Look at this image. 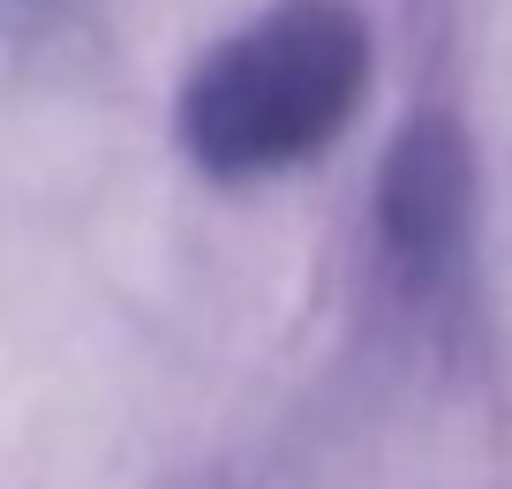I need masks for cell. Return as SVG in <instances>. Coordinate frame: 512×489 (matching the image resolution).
Here are the masks:
<instances>
[{
	"label": "cell",
	"mask_w": 512,
	"mask_h": 489,
	"mask_svg": "<svg viewBox=\"0 0 512 489\" xmlns=\"http://www.w3.org/2000/svg\"><path fill=\"white\" fill-rule=\"evenodd\" d=\"M369 68L377 46L354 0H272L181 76V151L211 181H279L347 136Z\"/></svg>",
	"instance_id": "cell-1"
},
{
	"label": "cell",
	"mask_w": 512,
	"mask_h": 489,
	"mask_svg": "<svg viewBox=\"0 0 512 489\" xmlns=\"http://www.w3.org/2000/svg\"><path fill=\"white\" fill-rule=\"evenodd\" d=\"M467 211H475V158L445 113H415L392 136L377 174V241L407 286H445L467 249Z\"/></svg>",
	"instance_id": "cell-2"
}]
</instances>
